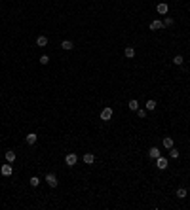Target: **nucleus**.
Instances as JSON below:
<instances>
[{"mask_svg": "<svg viewBox=\"0 0 190 210\" xmlns=\"http://www.w3.org/2000/svg\"><path fill=\"white\" fill-rule=\"evenodd\" d=\"M112 116H114V110H112L110 106H106V108L101 110V119H103V121H110Z\"/></svg>", "mask_w": 190, "mask_h": 210, "instance_id": "f257e3e1", "label": "nucleus"}, {"mask_svg": "<svg viewBox=\"0 0 190 210\" xmlns=\"http://www.w3.org/2000/svg\"><path fill=\"white\" fill-rule=\"evenodd\" d=\"M76 163H78V155H76V153H67L65 155V165L67 167H74Z\"/></svg>", "mask_w": 190, "mask_h": 210, "instance_id": "f03ea898", "label": "nucleus"}, {"mask_svg": "<svg viewBox=\"0 0 190 210\" xmlns=\"http://www.w3.org/2000/svg\"><path fill=\"white\" fill-rule=\"evenodd\" d=\"M46 184H48L50 187H57L59 180H57V176H55L53 172H48V174H46Z\"/></svg>", "mask_w": 190, "mask_h": 210, "instance_id": "7ed1b4c3", "label": "nucleus"}, {"mask_svg": "<svg viewBox=\"0 0 190 210\" xmlns=\"http://www.w3.org/2000/svg\"><path fill=\"white\" fill-rule=\"evenodd\" d=\"M156 167L158 168H160V170H166V168L169 167V161H167V157H158V159H156Z\"/></svg>", "mask_w": 190, "mask_h": 210, "instance_id": "20e7f679", "label": "nucleus"}, {"mask_svg": "<svg viewBox=\"0 0 190 210\" xmlns=\"http://www.w3.org/2000/svg\"><path fill=\"white\" fill-rule=\"evenodd\" d=\"M12 172H13L12 163H6V165L0 167V174H2V176H12Z\"/></svg>", "mask_w": 190, "mask_h": 210, "instance_id": "39448f33", "label": "nucleus"}, {"mask_svg": "<svg viewBox=\"0 0 190 210\" xmlns=\"http://www.w3.org/2000/svg\"><path fill=\"white\" fill-rule=\"evenodd\" d=\"M160 155H162V151L158 150L156 146H152L150 150H148V157H150V159H154V161H156V159H158V157H160Z\"/></svg>", "mask_w": 190, "mask_h": 210, "instance_id": "423d86ee", "label": "nucleus"}, {"mask_svg": "<svg viewBox=\"0 0 190 210\" xmlns=\"http://www.w3.org/2000/svg\"><path fill=\"white\" fill-rule=\"evenodd\" d=\"M36 140H38V136L34 135V132H29V135L25 136V142H27L29 146H34V144H36Z\"/></svg>", "mask_w": 190, "mask_h": 210, "instance_id": "0eeeda50", "label": "nucleus"}, {"mask_svg": "<svg viewBox=\"0 0 190 210\" xmlns=\"http://www.w3.org/2000/svg\"><path fill=\"white\" fill-rule=\"evenodd\" d=\"M162 144H163V148H166V150H171V148H173V144H175V142H173V138H171V136H163Z\"/></svg>", "mask_w": 190, "mask_h": 210, "instance_id": "6e6552de", "label": "nucleus"}, {"mask_svg": "<svg viewBox=\"0 0 190 210\" xmlns=\"http://www.w3.org/2000/svg\"><path fill=\"white\" fill-rule=\"evenodd\" d=\"M167 10H169V6H167L166 2H160V4L156 6V12L160 13V15H166V13H167Z\"/></svg>", "mask_w": 190, "mask_h": 210, "instance_id": "1a4fd4ad", "label": "nucleus"}, {"mask_svg": "<svg viewBox=\"0 0 190 210\" xmlns=\"http://www.w3.org/2000/svg\"><path fill=\"white\" fill-rule=\"evenodd\" d=\"M163 29V23L160 21V19H154V21L150 23V30H162Z\"/></svg>", "mask_w": 190, "mask_h": 210, "instance_id": "9d476101", "label": "nucleus"}, {"mask_svg": "<svg viewBox=\"0 0 190 210\" xmlns=\"http://www.w3.org/2000/svg\"><path fill=\"white\" fill-rule=\"evenodd\" d=\"M124 55H126L127 59H133V57H135V49H133L131 45H126V49H124Z\"/></svg>", "mask_w": 190, "mask_h": 210, "instance_id": "9b49d317", "label": "nucleus"}, {"mask_svg": "<svg viewBox=\"0 0 190 210\" xmlns=\"http://www.w3.org/2000/svg\"><path fill=\"white\" fill-rule=\"evenodd\" d=\"M4 155H6V161H8V163H13V161H15V157H17L13 150H8L6 153H4Z\"/></svg>", "mask_w": 190, "mask_h": 210, "instance_id": "f8f14e48", "label": "nucleus"}, {"mask_svg": "<svg viewBox=\"0 0 190 210\" xmlns=\"http://www.w3.org/2000/svg\"><path fill=\"white\" fill-rule=\"evenodd\" d=\"M61 48H63L65 51H70V49L74 48V44L70 42V40H63V42H61Z\"/></svg>", "mask_w": 190, "mask_h": 210, "instance_id": "ddd939ff", "label": "nucleus"}, {"mask_svg": "<svg viewBox=\"0 0 190 210\" xmlns=\"http://www.w3.org/2000/svg\"><path fill=\"white\" fill-rule=\"evenodd\" d=\"M36 45H38V48H46V45H48V38H46V36H38L36 38Z\"/></svg>", "mask_w": 190, "mask_h": 210, "instance_id": "4468645a", "label": "nucleus"}, {"mask_svg": "<svg viewBox=\"0 0 190 210\" xmlns=\"http://www.w3.org/2000/svg\"><path fill=\"white\" fill-rule=\"evenodd\" d=\"M163 29H167V27H173V23H175V21H173V17H171V15H167V17H163Z\"/></svg>", "mask_w": 190, "mask_h": 210, "instance_id": "2eb2a0df", "label": "nucleus"}, {"mask_svg": "<svg viewBox=\"0 0 190 210\" xmlns=\"http://www.w3.org/2000/svg\"><path fill=\"white\" fill-rule=\"evenodd\" d=\"M127 108H129L131 112H137V110H139V102H137L135 99H131V100H129V104H127Z\"/></svg>", "mask_w": 190, "mask_h": 210, "instance_id": "dca6fc26", "label": "nucleus"}, {"mask_svg": "<svg viewBox=\"0 0 190 210\" xmlns=\"http://www.w3.org/2000/svg\"><path fill=\"white\" fill-rule=\"evenodd\" d=\"M84 163H86V165L95 163V155H93V153H86V155H84Z\"/></svg>", "mask_w": 190, "mask_h": 210, "instance_id": "f3484780", "label": "nucleus"}, {"mask_svg": "<svg viewBox=\"0 0 190 210\" xmlns=\"http://www.w3.org/2000/svg\"><path fill=\"white\" fill-rule=\"evenodd\" d=\"M186 187H179L177 189V193H175V195H177V199H184V197H186Z\"/></svg>", "mask_w": 190, "mask_h": 210, "instance_id": "a211bd4d", "label": "nucleus"}, {"mask_svg": "<svg viewBox=\"0 0 190 210\" xmlns=\"http://www.w3.org/2000/svg\"><path fill=\"white\" fill-rule=\"evenodd\" d=\"M146 110L148 112H152V110H156V100H146Z\"/></svg>", "mask_w": 190, "mask_h": 210, "instance_id": "6ab92c4d", "label": "nucleus"}, {"mask_svg": "<svg viewBox=\"0 0 190 210\" xmlns=\"http://www.w3.org/2000/svg\"><path fill=\"white\" fill-rule=\"evenodd\" d=\"M184 63V59H183V55H175L173 57V64H177V66H181Z\"/></svg>", "mask_w": 190, "mask_h": 210, "instance_id": "aec40b11", "label": "nucleus"}, {"mask_svg": "<svg viewBox=\"0 0 190 210\" xmlns=\"http://www.w3.org/2000/svg\"><path fill=\"white\" fill-rule=\"evenodd\" d=\"M29 184H30L33 187H38V184H40V178H38V176H33V178L29 180Z\"/></svg>", "mask_w": 190, "mask_h": 210, "instance_id": "412c9836", "label": "nucleus"}, {"mask_svg": "<svg viewBox=\"0 0 190 210\" xmlns=\"http://www.w3.org/2000/svg\"><path fill=\"white\" fill-rule=\"evenodd\" d=\"M146 114H148V110H146V108H145V110H143V108H139V110H137V116H139L141 119H145V117H146Z\"/></svg>", "mask_w": 190, "mask_h": 210, "instance_id": "4be33fe9", "label": "nucleus"}, {"mask_svg": "<svg viewBox=\"0 0 190 210\" xmlns=\"http://www.w3.org/2000/svg\"><path fill=\"white\" fill-rule=\"evenodd\" d=\"M169 155H171V159H177V157H179V150L171 148V150H169Z\"/></svg>", "mask_w": 190, "mask_h": 210, "instance_id": "5701e85b", "label": "nucleus"}, {"mask_svg": "<svg viewBox=\"0 0 190 210\" xmlns=\"http://www.w3.org/2000/svg\"><path fill=\"white\" fill-rule=\"evenodd\" d=\"M50 63V57L48 55H42V57H40V64H48Z\"/></svg>", "mask_w": 190, "mask_h": 210, "instance_id": "b1692460", "label": "nucleus"}]
</instances>
